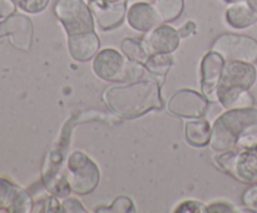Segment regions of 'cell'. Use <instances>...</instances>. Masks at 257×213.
Returning a JSON list of instances; mask_svg holds the SVG:
<instances>
[{"mask_svg":"<svg viewBox=\"0 0 257 213\" xmlns=\"http://www.w3.org/2000/svg\"><path fill=\"white\" fill-rule=\"evenodd\" d=\"M160 88L155 80H143L107 89L104 100L108 107L124 118H136L162 107Z\"/></svg>","mask_w":257,"mask_h":213,"instance_id":"1","label":"cell"},{"mask_svg":"<svg viewBox=\"0 0 257 213\" xmlns=\"http://www.w3.org/2000/svg\"><path fill=\"white\" fill-rule=\"evenodd\" d=\"M256 69L251 63L228 62L218 82L217 100L227 109L251 107L252 98L247 90L256 82Z\"/></svg>","mask_w":257,"mask_h":213,"instance_id":"2","label":"cell"},{"mask_svg":"<svg viewBox=\"0 0 257 213\" xmlns=\"http://www.w3.org/2000/svg\"><path fill=\"white\" fill-rule=\"evenodd\" d=\"M248 135H257V109L235 108L216 120L211 130V145L217 152H226Z\"/></svg>","mask_w":257,"mask_h":213,"instance_id":"3","label":"cell"},{"mask_svg":"<svg viewBox=\"0 0 257 213\" xmlns=\"http://www.w3.org/2000/svg\"><path fill=\"white\" fill-rule=\"evenodd\" d=\"M93 70L105 82H128L143 74L138 63H131L114 49L102 50L93 62Z\"/></svg>","mask_w":257,"mask_h":213,"instance_id":"4","label":"cell"},{"mask_svg":"<svg viewBox=\"0 0 257 213\" xmlns=\"http://www.w3.org/2000/svg\"><path fill=\"white\" fill-rule=\"evenodd\" d=\"M67 180L70 189L78 194H88L95 189L100 179L97 164L83 152L72 153L67 163Z\"/></svg>","mask_w":257,"mask_h":213,"instance_id":"5","label":"cell"},{"mask_svg":"<svg viewBox=\"0 0 257 213\" xmlns=\"http://www.w3.org/2000/svg\"><path fill=\"white\" fill-rule=\"evenodd\" d=\"M215 162L221 169L243 183L257 182V144L241 148L240 152H226Z\"/></svg>","mask_w":257,"mask_h":213,"instance_id":"6","label":"cell"},{"mask_svg":"<svg viewBox=\"0 0 257 213\" xmlns=\"http://www.w3.org/2000/svg\"><path fill=\"white\" fill-rule=\"evenodd\" d=\"M54 12L68 37L94 32L92 13L83 0H58Z\"/></svg>","mask_w":257,"mask_h":213,"instance_id":"7","label":"cell"},{"mask_svg":"<svg viewBox=\"0 0 257 213\" xmlns=\"http://www.w3.org/2000/svg\"><path fill=\"white\" fill-rule=\"evenodd\" d=\"M213 52L228 62H257V42L242 35H221L212 44Z\"/></svg>","mask_w":257,"mask_h":213,"instance_id":"8","label":"cell"},{"mask_svg":"<svg viewBox=\"0 0 257 213\" xmlns=\"http://www.w3.org/2000/svg\"><path fill=\"white\" fill-rule=\"evenodd\" d=\"M208 99H205L197 92L182 89L175 93L168 102V110L182 118H201L207 109Z\"/></svg>","mask_w":257,"mask_h":213,"instance_id":"9","label":"cell"},{"mask_svg":"<svg viewBox=\"0 0 257 213\" xmlns=\"http://www.w3.org/2000/svg\"><path fill=\"white\" fill-rule=\"evenodd\" d=\"M225 68V59L218 53L211 50L201 63V88L206 99L217 100L218 82Z\"/></svg>","mask_w":257,"mask_h":213,"instance_id":"10","label":"cell"},{"mask_svg":"<svg viewBox=\"0 0 257 213\" xmlns=\"http://www.w3.org/2000/svg\"><path fill=\"white\" fill-rule=\"evenodd\" d=\"M32 207V198L24 189L0 178V212L27 213Z\"/></svg>","mask_w":257,"mask_h":213,"instance_id":"11","label":"cell"},{"mask_svg":"<svg viewBox=\"0 0 257 213\" xmlns=\"http://www.w3.org/2000/svg\"><path fill=\"white\" fill-rule=\"evenodd\" d=\"M180 34L176 29L168 25H158L151 30L150 34L146 37V49L152 54H171L177 49L180 45Z\"/></svg>","mask_w":257,"mask_h":213,"instance_id":"12","label":"cell"},{"mask_svg":"<svg viewBox=\"0 0 257 213\" xmlns=\"http://www.w3.org/2000/svg\"><path fill=\"white\" fill-rule=\"evenodd\" d=\"M128 24L137 32H151L158 27L161 17L157 9L147 3H136L130 8L127 14Z\"/></svg>","mask_w":257,"mask_h":213,"instance_id":"13","label":"cell"},{"mask_svg":"<svg viewBox=\"0 0 257 213\" xmlns=\"http://www.w3.org/2000/svg\"><path fill=\"white\" fill-rule=\"evenodd\" d=\"M99 39L94 32L68 37V50L75 60L87 62L92 59L99 49Z\"/></svg>","mask_w":257,"mask_h":213,"instance_id":"14","label":"cell"},{"mask_svg":"<svg viewBox=\"0 0 257 213\" xmlns=\"http://www.w3.org/2000/svg\"><path fill=\"white\" fill-rule=\"evenodd\" d=\"M226 22L235 29H245L257 22V12L246 3H235L226 12Z\"/></svg>","mask_w":257,"mask_h":213,"instance_id":"15","label":"cell"},{"mask_svg":"<svg viewBox=\"0 0 257 213\" xmlns=\"http://www.w3.org/2000/svg\"><path fill=\"white\" fill-rule=\"evenodd\" d=\"M186 139L193 147H205L211 142V127L207 120H191L186 124Z\"/></svg>","mask_w":257,"mask_h":213,"instance_id":"16","label":"cell"},{"mask_svg":"<svg viewBox=\"0 0 257 213\" xmlns=\"http://www.w3.org/2000/svg\"><path fill=\"white\" fill-rule=\"evenodd\" d=\"M122 52L131 62L138 63V64H145L147 62L150 53L146 49L143 43L137 42L135 39H124L122 42Z\"/></svg>","mask_w":257,"mask_h":213,"instance_id":"17","label":"cell"},{"mask_svg":"<svg viewBox=\"0 0 257 213\" xmlns=\"http://www.w3.org/2000/svg\"><path fill=\"white\" fill-rule=\"evenodd\" d=\"M172 58L170 54H152L145 63L146 69L155 77H163L172 67Z\"/></svg>","mask_w":257,"mask_h":213,"instance_id":"18","label":"cell"},{"mask_svg":"<svg viewBox=\"0 0 257 213\" xmlns=\"http://www.w3.org/2000/svg\"><path fill=\"white\" fill-rule=\"evenodd\" d=\"M155 8L161 19L165 22H172L182 13L183 0H156Z\"/></svg>","mask_w":257,"mask_h":213,"instance_id":"19","label":"cell"},{"mask_svg":"<svg viewBox=\"0 0 257 213\" xmlns=\"http://www.w3.org/2000/svg\"><path fill=\"white\" fill-rule=\"evenodd\" d=\"M98 212H133L135 210V204L128 197H118L114 202L108 208H100L97 209Z\"/></svg>","mask_w":257,"mask_h":213,"instance_id":"20","label":"cell"},{"mask_svg":"<svg viewBox=\"0 0 257 213\" xmlns=\"http://www.w3.org/2000/svg\"><path fill=\"white\" fill-rule=\"evenodd\" d=\"M18 7L28 13H39L45 9L49 0H13Z\"/></svg>","mask_w":257,"mask_h":213,"instance_id":"21","label":"cell"},{"mask_svg":"<svg viewBox=\"0 0 257 213\" xmlns=\"http://www.w3.org/2000/svg\"><path fill=\"white\" fill-rule=\"evenodd\" d=\"M242 202L248 209L257 212V185H252L243 193Z\"/></svg>","mask_w":257,"mask_h":213,"instance_id":"22","label":"cell"},{"mask_svg":"<svg viewBox=\"0 0 257 213\" xmlns=\"http://www.w3.org/2000/svg\"><path fill=\"white\" fill-rule=\"evenodd\" d=\"M176 212H206V207L200 202H196V200H187V202H183L182 204L178 205V208L176 209Z\"/></svg>","mask_w":257,"mask_h":213,"instance_id":"23","label":"cell"},{"mask_svg":"<svg viewBox=\"0 0 257 213\" xmlns=\"http://www.w3.org/2000/svg\"><path fill=\"white\" fill-rule=\"evenodd\" d=\"M62 207V210H64V212H85L83 204L77 198H69V199L64 200Z\"/></svg>","mask_w":257,"mask_h":213,"instance_id":"24","label":"cell"},{"mask_svg":"<svg viewBox=\"0 0 257 213\" xmlns=\"http://www.w3.org/2000/svg\"><path fill=\"white\" fill-rule=\"evenodd\" d=\"M232 210H235L232 208V205L225 202L211 203V204L207 205V208H206V212H232Z\"/></svg>","mask_w":257,"mask_h":213,"instance_id":"25","label":"cell"},{"mask_svg":"<svg viewBox=\"0 0 257 213\" xmlns=\"http://www.w3.org/2000/svg\"><path fill=\"white\" fill-rule=\"evenodd\" d=\"M196 32V25L193 22H188L178 30V34L181 38H188L190 35H192Z\"/></svg>","mask_w":257,"mask_h":213,"instance_id":"26","label":"cell"},{"mask_svg":"<svg viewBox=\"0 0 257 213\" xmlns=\"http://www.w3.org/2000/svg\"><path fill=\"white\" fill-rule=\"evenodd\" d=\"M223 2L228 3V4H235V3H246V4L250 5L251 8L257 12V0H223Z\"/></svg>","mask_w":257,"mask_h":213,"instance_id":"27","label":"cell"}]
</instances>
